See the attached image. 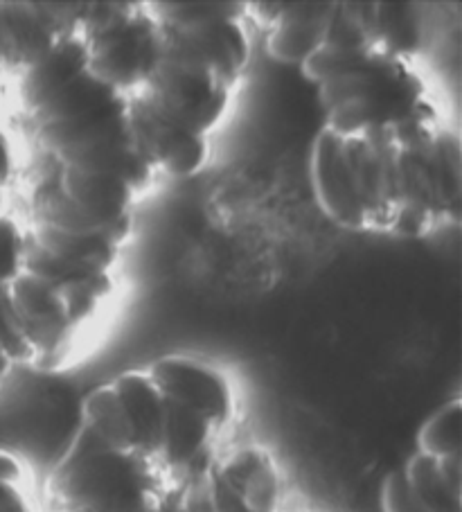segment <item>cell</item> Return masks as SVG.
Returning <instances> with one entry per match:
<instances>
[{"instance_id": "22", "label": "cell", "mask_w": 462, "mask_h": 512, "mask_svg": "<svg viewBox=\"0 0 462 512\" xmlns=\"http://www.w3.org/2000/svg\"><path fill=\"white\" fill-rule=\"evenodd\" d=\"M402 472L424 512H460V492L444 481L438 458L415 454Z\"/></svg>"}, {"instance_id": "17", "label": "cell", "mask_w": 462, "mask_h": 512, "mask_svg": "<svg viewBox=\"0 0 462 512\" xmlns=\"http://www.w3.org/2000/svg\"><path fill=\"white\" fill-rule=\"evenodd\" d=\"M111 386L127 409L129 418L136 427L140 456L156 461L158 449H161L163 434V397L156 391L154 382L147 373L127 370L120 377H115Z\"/></svg>"}, {"instance_id": "23", "label": "cell", "mask_w": 462, "mask_h": 512, "mask_svg": "<svg viewBox=\"0 0 462 512\" xmlns=\"http://www.w3.org/2000/svg\"><path fill=\"white\" fill-rule=\"evenodd\" d=\"M420 46V25L411 5L377 3V52L386 57L406 59Z\"/></svg>"}, {"instance_id": "16", "label": "cell", "mask_w": 462, "mask_h": 512, "mask_svg": "<svg viewBox=\"0 0 462 512\" xmlns=\"http://www.w3.org/2000/svg\"><path fill=\"white\" fill-rule=\"evenodd\" d=\"M131 213V210H129ZM127 215V213H124ZM122 215H97L66 197L61 190L59 172L43 179L32 192V226H48L59 233L91 237L102 235L118 224Z\"/></svg>"}, {"instance_id": "7", "label": "cell", "mask_w": 462, "mask_h": 512, "mask_svg": "<svg viewBox=\"0 0 462 512\" xmlns=\"http://www.w3.org/2000/svg\"><path fill=\"white\" fill-rule=\"evenodd\" d=\"M129 127L133 147L156 174L185 179L199 174L208 163V136H197L165 120L138 93L129 97Z\"/></svg>"}, {"instance_id": "19", "label": "cell", "mask_w": 462, "mask_h": 512, "mask_svg": "<svg viewBox=\"0 0 462 512\" xmlns=\"http://www.w3.org/2000/svg\"><path fill=\"white\" fill-rule=\"evenodd\" d=\"M161 28L170 30H199L217 23H242L248 14L244 0H156L145 3Z\"/></svg>"}, {"instance_id": "10", "label": "cell", "mask_w": 462, "mask_h": 512, "mask_svg": "<svg viewBox=\"0 0 462 512\" xmlns=\"http://www.w3.org/2000/svg\"><path fill=\"white\" fill-rule=\"evenodd\" d=\"M10 296L23 337L28 339L37 359L52 357L66 346L73 325L68 323L64 300L55 289L23 271L10 282Z\"/></svg>"}, {"instance_id": "3", "label": "cell", "mask_w": 462, "mask_h": 512, "mask_svg": "<svg viewBox=\"0 0 462 512\" xmlns=\"http://www.w3.org/2000/svg\"><path fill=\"white\" fill-rule=\"evenodd\" d=\"M341 154L366 219V231L393 233L399 213V149L390 127L372 129L361 138H343Z\"/></svg>"}, {"instance_id": "12", "label": "cell", "mask_w": 462, "mask_h": 512, "mask_svg": "<svg viewBox=\"0 0 462 512\" xmlns=\"http://www.w3.org/2000/svg\"><path fill=\"white\" fill-rule=\"evenodd\" d=\"M336 0H282V16L266 34V52L282 66H302L323 48L325 34L334 19Z\"/></svg>"}, {"instance_id": "21", "label": "cell", "mask_w": 462, "mask_h": 512, "mask_svg": "<svg viewBox=\"0 0 462 512\" xmlns=\"http://www.w3.org/2000/svg\"><path fill=\"white\" fill-rule=\"evenodd\" d=\"M120 95L122 93L113 91L111 86H106L100 79H95L86 70V73L75 77L73 82L61 88L57 95H52L39 111H34L32 120L37 127L66 122L79 116H86V113L104 107V104L113 102L115 97Z\"/></svg>"}, {"instance_id": "29", "label": "cell", "mask_w": 462, "mask_h": 512, "mask_svg": "<svg viewBox=\"0 0 462 512\" xmlns=\"http://www.w3.org/2000/svg\"><path fill=\"white\" fill-rule=\"evenodd\" d=\"M381 506H384V512H424L408 488L402 470L386 476L384 490H381Z\"/></svg>"}, {"instance_id": "25", "label": "cell", "mask_w": 462, "mask_h": 512, "mask_svg": "<svg viewBox=\"0 0 462 512\" xmlns=\"http://www.w3.org/2000/svg\"><path fill=\"white\" fill-rule=\"evenodd\" d=\"M30 10L55 41L82 37L86 0H30Z\"/></svg>"}, {"instance_id": "27", "label": "cell", "mask_w": 462, "mask_h": 512, "mask_svg": "<svg viewBox=\"0 0 462 512\" xmlns=\"http://www.w3.org/2000/svg\"><path fill=\"white\" fill-rule=\"evenodd\" d=\"M140 7L142 3H131V0H86L82 39L120 28L136 16Z\"/></svg>"}, {"instance_id": "9", "label": "cell", "mask_w": 462, "mask_h": 512, "mask_svg": "<svg viewBox=\"0 0 462 512\" xmlns=\"http://www.w3.org/2000/svg\"><path fill=\"white\" fill-rule=\"evenodd\" d=\"M399 213L393 233L424 237L447 222L442 190L435 174V143L422 152H399Z\"/></svg>"}, {"instance_id": "24", "label": "cell", "mask_w": 462, "mask_h": 512, "mask_svg": "<svg viewBox=\"0 0 462 512\" xmlns=\"http://www.w3.org/2000/svg\"><path fill=\"white\" fill-rule=\"evenodd\" d=\"M462 449V402L451 400L424 422L417 434V454L449 458Z\"/></svg>"}, {"instance_id": "14", "label": "cell", "mask_w": 462, "mask_h": 512, "mask_svg": "<svg viewBox=\"0 0 462 512\" xmlns=\"http://www.w3.org/2000/svg\"><path fill=\"white\" fill-rule=\"evenodd\" d=\"M217 476L248 512H280V474L264 449H239L217 467Z\"/></svg>"}, {"instance_id": "20", "label": "cell", "mask_w": 462, "mask_h": 512, "mask_svg": "<svg viewBox=\"0 0 462 512\" xmlns=\"http://www.w3.org/2000/svg\"><path fill=\"white\" fill-rule=\"evenodd\" d=\"M61 190L66 197L73 199L77 206H82L97 215H124L131 210V203L136 201L138 194L133 192L127 183L113 176H93L79 174L75 170H64L59 167Z\"/></svg>"}, {"instance_id": "26", "label": "cell", "mask_w": 462, "mask_h": 512, "mask_svg": "<svg viewBox=\"0 0 462 512\" xmlns=\"http://www.w3.org/2000/svg\"><path fill=\"white\" fill-rule=\"evenodd\" d=\"M372 55H377V52H352V50L321 48L300 66V73L305 75V79H309L312 84L321 86L323 82H327V79L363 66Z\"/></svg>"}, {"instance_id": "2", "label": "cell", "mask_w": 462, "mask_h": 512, "mask_svg": "<svg viewBox=\"0 0 462 512\" xmlns=\"http://www.w3.org/2000/svg\"><path fill=\"white\" fill-rule=\"evenodd\" d=\"M325 129L339 138H361L372 129L395 127L426 100L424 79L408 59L372 55L366 64L318 86Z\"/></svg>"}, {"instance_id": "30", "label": "cell", "mask_w": 462, "mask_h": 512, "mask_svg": "<svg viewBox=\"0 0 462 512\" xmlns=\"http://www.w3.org/2000/svg\"><path fill=\"white\" fill-rule=\"evenodd\" d=\"M12 167H14V161H12L10 140H7L5 131L0 129V190H3L5 185H7V181H10Z\"/></svg>"}, {"instance_id": "18", "label": "cell", "mask_w": 462, "mask_h": 512, "mask_svg": "<svg viewBox=\"0 0 462 512\" xmlns=\"http://www.w3.org/2000/svg\"><path fill=\"white\" fill-rule=\"evenodd\" d=\"M82 418V425L91 429L113 452L140 456L136 427H133L127 409H124L122 400L111 384H104L88 393L82 406Z\"/></svg>"}, {"instance_id": "5", "label": "cell", "mask_w": 462, "mask_h": 512, "mask_svg": "<svg viewBox=\"0 0 462 512\" xmlns=\"http://www.w3.org/2000/svg\"><path fill=\"white\" fill-rule=\"evenodd\" d=\"M248 61L251 41L242 23H217L185 32L161 28V64L208 75L230 93L242 79Z\"/></svg>"}, {"instance_id": "4", "label": "cell", "mask_w": 462, "mask_h": 512, "mask_svg": "<svg viewBox=\"0 0 462 512\" xmlns=\"http://www.w3.org/2000/svg\"><path fill=\"white\" fill-rule=\"evenodd\" d=\"M88 43V73L113 91H140L161 64V28L142 3L129 23L95 34Z\"/></svg>"}, {"instance_id": "15", "label": "cell", "mask_w": 462, "mask_h": 512, "mask_svg": "<svg viewBox=\"0 0 462 512\" xmlns=\"http://www.w3.org/2000/svg\"><path fill=\"white\" fill-rule=\"evenodd\" d=\"M88 70V43L82 37L61 39L46 59L28 68L21 77V102L25 111H39L52 95Z\"/></svg>"}, {"instance_id": "28", "label": "cell", "mask_w": 462, "mask_h": 512, "mask_svg": "<svg viewBox=\"0 0 462 512\" xmlns=\"http://www.w3.org/2000/svg\"><path fill=\"white\" fill-rule=\"evenodd\" d=\"M23 231L10 217H0V287L23 273Z\"/></svg>"}, {"instance_id": "13", "label": "cell", "mask_w": 462, "mask_h": 512, "mask_svg": "<svg viewBox=\"0 0 462 512\" xmlns=\"http://www.w3.org/2000/svg\"><path fill=\"white\" fill-rule=\"evenodd\" d=\"M124 134H129V95L115 97L113 102L86 113V116L37 127L39 145L55 161Z\"/></svg>"}, {"instance_id": "6", "label": "cell", "mask_w": 462, "mask_h": 512, "mask_svg": "<svg viewBox=\"0 0 462 512\" xmlns=\"http://www.w3.org/2000/svg\"><path fill=\"white\" fill-rule=\"evenodd\" d=\"M138 95L165 120L208 136L226 116L233 93L208 75L158 64Z\"/></svg>"}, {"instance_id": "8", "label": "cell", "mask_w": 462, "mask_h": 512, "mask_svg": "<svg viewBox=\"0 0 462 512\" xmlns=\"http://www.w3.org/2000/svg\"><path fill=\"white\" fill-rule=\"evenodd\" d=\"M147 375L163 400L197 411L217 434L233 418V388L217 368L190 357H163L147 370Z\"/></svg>"}, {"instance_id": "31", "label": "cell", "mask_w": 462, "mask_h": 512, "mask_svg": "<svg viewBox=\"0 0 462 512\" xmlns=\"http://www.w3.org/2000/svg\"><path fill=\"white\" fill-rule=\"evenodd\" d=\"M10 368H12V361L7 359V355L3 352V348H0V379L5 377V373H7V370H10Z\"/></svg>"}, {"instance_id": "32", "label": "cell", "mask_w": 462, "mask_h": 512, "mask_svg": "<svg viewBox=\"0 0 462 512\" xmlns=\"http://www.w3.org/2000/svg\"><path fill=\"white\" fill-rule=\"evenodd\" d=\"M0 217H3V190H0Z\"/></svg>"}, {"instance_id": "11", "label": "cell", "mask_w": 462, "mask_h": 512, "mask_svg": "<svg viewBox=\"0 0 462 512\" xmlns=\"http://www.w3.org/2000/svg\"><path fill=\"white\" fill-rule=\"evenodd\" d=\"M341 143L343 138L334 136L327 129L316 136L312 149V188L327 219H332L345 231L363 233L366 219H363L357 194H354L348 167L343 163Z\"/></svg>"}, {"instance_id": "1", "label": "cell", "mask_w": 462, "mask_h": 512, "mask_svg": "<svg viewBox=\"0 0 462 512\" xmlns=\"http://www.w3.org/2000/svg\"><path fill=\"white\" fill-rule=\"evenodd\" d=\"M167 492L156 461L113 452L86 425L48 481L59 512H161Z\"/></svg>"}]
</instances>
